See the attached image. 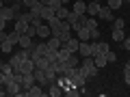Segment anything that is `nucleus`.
Here are the masks:
<instances>
[{
  "label": "nucleus",
  "mask_w": 130,
  "mask_h": 97,
  "mask_svg": "<svg viewBox=\"0 0 130 97\" xmlns=\"http://www.w3.org/2000/svg\"><path fill=\"white\" fill-rule=\"evenodd\" d=\"M80 71H83L87 78H93V76H98V65L93 63V56H85L83 63H80Z\"/></svg>",
  "instance_id": "1"
},
{
  "label": "nucleus",
  "mask_w": 130,
  "mask_h": 97,
  "mask_svg": "<svg viewBox=\"0 0 130 97\" xmlns=\"http://www.w3.org/2000/svg\"><path fill=\"white\" fill-rule=\"evenodd\" d=\"M67 80H70V84H72V86L83 88V86H85V82H87V76H85L83 71H80V67H76V69H74V74H72Z\"/></svg>",
  "instance_id": "2"
},
{
  "label": "nucleus",
  "mask_w": 130,
  "mask_h": 97,
  "mask_svg": "<svg viewBox=\"0 0 130 97\" xmlns=\"http://www.w3.org/2000/svg\"><path fill=\"white\" fill-rule=\"evenodd\" d=\"M46 52H48V43H35L32 50H30V58L37 60V58H41V56H46Z\"/></svg>",
  "instance_id": "3"
},
{
  "label": "nucleus",
  "mask_w": 130,
  "mask_h": 97,
  "mask_svg": "<svg viewBox=\"0 0 130 97\" xmlns=\"http://www.w3.org/2000/svg\"><path fill=\"white\" fill-rule=\"evenodd\" d=\"M32 74H35V82H37V84H41L43 88L50 86V80H48V76H46V71H43V69H37V67H35Z\"/></svg>",
  "instance_id": "4"
},
{
  "label": "nucleus",
  "mask_w": 130,
  "mask_h": 97,
  "mask_svg": "<svg viewBox=\"0 0 130 97\" xmlns=\"http://www.w3.org/2000/svg\"><path fill=\"white\" fill-rule=\"evenodd\" d=\"M91 50H93V56H98V54H106L111 47H108L106 41H95V43H91Z\"/></svg>",
  "instance_id": "5"
},
{
  "label": "nucleus",
  "mask_w": 130,
  "mask_h": 97,
  "mask_svg": "<svg viewBox=\"0 0 130 97\" xmlns=\"http://www.w3.org/2000/svg\"><path fill=\"white\" fill-rule=\"evenodd\" d=\"M26 95H28V97H43V95H48V93L43 91V86H41V84H37V82H35V84H32V86L26 91Z\"/></svg>",
  "instance_id": "6"
},
{
  "label": "nucleus",
  "mask_w": 130,
  "mask_h": 97,
  "mask_svg": "<svg viewBox=\"0 0 130 97\" xmlns=\"http://www.w3.org/2000/svg\"><path fill=\"white\" fill-rule=\"evenodd\" d=\"M98 17L100 19H106V22H113V17H115V15H113V9L111 7H100V13H98Z\"/></svg>",
  "instance_id": "7"
},
{
  "label": "nucleus",
  "mask_w": 130,
  "mask_h": 97,
  "mask_svg": "<svg viewBox=\"0 0 130 97\" xmlns=\"http://www.w3.org/2000/svg\"><path fill=\"white\" fill-rule=\"evenodd\" d=\"M18 71H22V74H32V71H35V60H32V58L24 60V63L18 67Z\"/></svg>",
  "instance_id": "8"
},
{
  "label": "nucleus",
  "mask_w": 130,
  "mask_h": 97,
  "mask_svg": "<svg viewBox=\"0 0 130 97\" xmlns=\"http://www.w3.org/2000/svg\"><path fill=\"white\" fill-rule=\"evenodd\" d=\"M78 54L83 56H93V50H91V43H87V41H80V45H78Z\"/></svg>",
  "instance_id": "9"
},
{
  "label": "nucleus",
  "mask_w": 130,
  "mask_h": 97,
  "mask_svg": "<svg viewBox=\"0 0 130 97\" xmlns=\"http://www.w3.org/2000/svg\"><path fill=\"white\" fill-rule=\"evenodd\" d=\"M100 7H102L100 2H95V0H91V2L87 5V15H89V17H95V15L100 13Z\"/></svg>",
  "instance_id": "10"
},
{
  "label": "nucleus",
  "mask_w": 130,
  "mask_h": 97,
  "mask_svg": "<svg viewBox=\"0 0 130 97\" xmlns=\"http://www.w3.org/2000/svg\"><path fill=\"white\" fill-rule=\"evenodd\" d=\"M52 35V30H50V26H48V22H43L41 26H37V37H41V39H48Z\"/></svg>",
  "instance_id": "11"
},
{
  "label": "nucleus",
  "mask_w": 130,
  "mask_h": 97,
  "mask_svg": "<svg viewBox=\"0 0 130 97\" xmlns=\"http://www.w3.org/2000/svg\"><path fill=\"white\" fill-rule=\"evenodd\" d=\"M32 84H35V74H24V78H22V91H28Z\"/></svg>",
  "instance_id": "12"
},
{
  "label": "nucleus",
  "mask_w": 130,
  "mask_h": 97,
  "mask_svg": "<svg viewBox=\"0 0 130 97\" xmlns=\"http://www.w3.org/2000/svg\"><path fill=\"white\" fill-rule=\"evenodd\" d=\"M0 17L7 19V22H11V19H15L18 15L13 13V9H11V7H2V9H0Z\"/></svg>",
  "instance_id": "13"
},
{
  "label": "nucleus",
  "mask_w": 130,
  "mask_h": 97,
  "mask_svg": "<svg viewBox=\"0 0 130 97\" xmlns=\"http://www.w3.org/2000/svg\"><path fill=\"white\" fill-rule=\"evenodd\" d=\"M63 45L67 47V50H70L72 54H76V52H78V45H80V39H72V37H70L67 41L63 43Z\"/></svg>",
  "instance_id": "14"
},
{
  "label": "nucleus",
  "mask_w": 130,
  "mask_h": 97,
  "mask_svg": "<svg viewBox=\"0 0 130 97\" xmlns=\"http://www.w3.org/2000/svg\"><path fill=\"white\" fill-rule=\"evenodd\" d=\"M28 26H30V24H28V22H24V19H15L13 30H15V32H20V35H24V32H28Z\"/></svg>",
  "instance_id": "15"
},
{
  "label": "nucleus",
  "mask_w": 130,
  "mask_h": 97,
  "mask_svg": "<svg viewBox=\"0 0 130 97\" xmlns=\"http://www.w3.org/2000/svg\"><path fill=\"white\" fill-rule=\"evenodd\" d=\"M7 95H11V97H13V95H18V93L20 91H22V86H20V82H15V80H13V82H9V84H7Z\"/></svg>",
  "instance_id": "16"
},
{
  "label": "nucleus",
  "mask_w": 130,
  "mask_h": 97,
  "mask_svg": "<svg viewBox=\"0 0 130 97\" xmlns=\"http://www.w3.org/2000/svg\"><path fill=\"white\" fill-rule=\"evenodd\" d=\"M35 67H37V69H43V71H48V69L52 67V63L46 58V56H41V58H37V60H35Z\"/></svg>",
  "instance_id": "17"
},
{
  "label": "nucleus",
  "mask_w": 130,
  "mask_h": 97,
  "mask_svg": "<svg viewBox=\"0 0 130 97\" xmlns=\"http://www.w3.org/2000/svg\"><path fill=\"white\" fill-rule=\"evenodd\" d=\"M30 39H32L30 35H20V41H18V43H20L22 47H26V50H32V45H35V43H32Z\"/></svg>",
  "instance_id": "18"
},
{
  "label": "nucleus",
  "mask_w": 130,
  "mask_h": 97,
  "mask_svg": "<svg viewBox=\"0 0 130 97\" xmlns=\"http://www.w3.org/2000/svg\"><path fill=\"white\" fill-rule=\"evenodd\" d=\"M13 45H15V41H13V39H11V37H7V39H5V41L0 43V50L5 52V54H9V52H11V50H13Z\"/></svg>",
  "instance_id": "19"
},
{
  "label": "nucleus",
  "mask_w": 130,
  "mask_h": 97,
  "mask_svg": "<svg viewBox=\"0 0 130 97\" xmlns=\"http://www.w3.org/2000/svg\"><path fill=\"white\" fill-rule=\"evenodd\" d=\"M48 95H52V97L63 95V86H61L59 82H52V84H50V91H48Z\"/></svg>",
  "instance_id": "20"
},
{
  "label": "nucleus",
  "mask_w": 130,
  "mask_h": 97,
  "mask_svg": "<svg viewBox=\"0 0 130 97\" xmlns=\"http://www.w3.org/2000/svg\"><path fill=\"white\" fill-rule=\"evenodd\" d=\"M124 39H126V30H121V28H113V41L121 43Z\"/></svg>",
  "instance_id": "21"
},
{
  "label": "nucleus",
  "mask_w": 130,
  "mask_h": 97,
  "mask_svg": "<svg viewBox=\"0 0 130 97\" xmlns=\"http://www.w3.org/2000/svg\"><path fill=\"white\" fill-rule=\"evenodd\" d=\"M76 32H78V39H80V41H87V39H91V30H89L87 26H80Z\"/></svg>",
  "instance_id": "22"
},
{
  "label": "nucleus",
  "mask_w": 130,
  "mask_h": 97,
  "mask_svg": "<svg viewBox=\"0 0 130 97\" xmlns=\"http://www.w3.org/2000/svg\"><path fill=\"white\" fill-rule=\"evenodd\" d=\"M46 43H48V50H59V47L63 45V43H61L56 37H52V35L48 37V41H46Z\"/></svg>",
  "instance_id": "23"
},
{
  "label": "nucleus",
  "mask_w": 130,
  "mask_h": 97,
  "mask_svg": "<svg viewBox=\"0 0 130 97\" xmlns=\"http://www.w3.org/2000/svg\"><path fill=\"white\" fill-rule=\"evenodd\" d=\"M72 11L78 13V15H85V13H87V5H85L83 0H78V2H74V9H72Z\"/></svg>",
  "instance_id": "24"
},
{
  "label": "nucleus",
  "mask_w": 130,
  "mask_h": 97,
  "mask_svg": "<svg viewBox=\"0 0 130 97\" xmlns=\"http://www.w3.org/2000/svg\"><path fill=\"white\" fill-rule=\"evenodd\" d=\"M39 15L43 17V22H48L50 17H54V11H52L48 5H43V7H41V13H39Z\"/></svg>",
  "instance_id": "25"
},
{
  "label": "nucleus",
  "mask_w": 130,
  "mask_h": 97,
  "mask_svg": "<svg viewBox=\"0 0 130 97\" xmlns=\"http://www.w3.org/2000/svg\"><path fill=\"white\" fill-rule=\"evenodd\" d=\"M93 63L98 65V69H102V67H106V65H108V60H106V56H104V54H98V56H93Z\"/></svg>",
  "instance_id": "26"
},
{
  "label": "nucleus",
  "mask_w": 130,
  "mask_h": 97,
  "mask_svg": "<svg viewBox=\"0 0 130 97\" xmlns=\"http://www.w3.org/2000/svg\"><path fill=\"white\" fill-rule=\"evenodd\" d=\"M65 67H80V60L76 54H70L67 56V60H65Z\"/></svg>",
  "instance_id": "27"
},
{
  "label": "nucleus",
  "mask_w": 130,
  "mask_h": 97,
  "mask_svg": "<svg viewBox=\"0 0 130 97\" xmlns=\"http://www.w3.org/2000/svg\"><path fill=\"white\" fill-rule=\"evenodd\" d=\"M63 95H67V97H78V95H80V88H76V86H72V84H70V86L63 91Z\"/></svg>",
  "instance_id": "28"
},
{
  "label": "nucleus",
  "mask_w": 130,
  "mask_h": 97,
  "mask_svg": "<svg viewBox=\"0 0 130 97\" xmlns=\"http://www.w3.org/2000/svg\"><path fill=\"white\" fill-rule=\"evenodd\" d=\"M67 13H70V9H67V7H59V9H56L54 11V15H56V17H59V19H65V17H67Z\"/></svg>",
  "instance_id": "29"
},
{
  "label": "nucleus",
  "mask_w": 130,
  "mask_h": 97,
  "mask_svg": "<svg viewBox=\"0 0 130 97\" xmlns=\"http://www.w3.org/2000/svg\"><path fill=\"white\" fill-rule=\"evenodd\" d=\"M46 58L50 60V63H56V60H59V50H48L46 52Z\"/></svg>",
  "instance_id": "30"
},
{
  "label": "nucleus",
  "mask_w": 130,
  "mask_h": 97,
  "mask_svg": "<svg viewBox=\"0 0 130 97\" xmlns=\"http://www.w3.org/2000/svg\"><path fill=\"white\" fill-rule=\"evenodd\" d=\"M113 28H121V30H126V19H121V17H113Z\"/></svg>",
  "instance_id": "31"
},
{
  "label": "nucleus",
  "mask_w": 130,
  "mask_h": 97,
  "mask_svg": "<svg viewBox=\"0 0 130 97\" xmlns=\"http://www.w3.org/2000/svg\"><path fill=\"white\" fill-rule=\"evenodd\" d=\"M9 65L13 67V69H18L20 65H22V58H20L18 54H13V56H11V60H9Z\"/></svg>",
  "instance_id": "32"
},
{
  "label": "nucleus",
  "mask_w": 130,
  "mask_h": 97,
  "mask_svg": "<svg viewBox=\"0 0 130 97\" xmlns=\"http://www.w3.org/2000/svg\"><path fill=\"white\" fill-rule=\"evenodd\" d=\"M85 26H87L89 30H93V28H98V22H95V17H89V15H87V24H85Z\"/></svg>",
  "instance_id": "33"
},
{
  "label": "nucleus",
  "mask_w": 130,
  "mask_h": 97,
  "mask_svg": "<svg viewBox=\"0 0 130 97\" xmlns=\"http://www.w3.org/2000/svg\"><path fill=\"white\" fill-rule=\"evenodd\" d=\"M104 56H106V60H108V63H115V60H117V52H113V50H108Z\"/></svg>",
  "instance_id": "34"
},
{
  "label": "nucleus",
  "mask_w": 130,
  "mask_h": 97,
  "mask_svg": "<svg viewBox=\"0 0 130 97\" xmlns=\"http://www.w3.org/2000/svg\"><path fill=\"white\" fill-rule=\"evenodd\" d=\"M121 5H124V0H108V7H111L113 11H115V9H119Z\"/></svg>",
  "instance_id": "35"
},
{
  "label": "nucleus",
  "mask_w": 130,
  "mask_h": 97,
  "mask_svg": "<svg viewBox=\"0 0 130 97\" xmlns=\"http://www.w3.org/2000/svg\"><path fill=\"white\" fill-rule=\"evenodd\" d=\"M35 5H39V0H22V7H26V9H32Z\"/></svg>",
  "instance_id": "36"
},
{
  "label": "nucleus",
  "mask_w": 130,
  "mask_h": 97,
  "mask_svg": "<svg viewBox=\"0 0 130 97\" xmlns=\"http://www.w3.org/2000/svg\"><path fill=\"white\" fill-rule=\"evenodd\" d=\"M48 7H50L52 11H56L59 7H63V2H61V0H50V5H48Z\"/></svg>",
  "instance_id": "37"
},
{
  "label": "nucleus",
  "mask_w": 130,
  "mask_h": 97,
  "mask_svg": "<svg viewBox=\"0 0 130 97\" xmlns=\"http://www.w3.org/2000/svg\"><path fill=\"white\" fill-rule=\"evenodd\" d=\"M11 9H13L15 15H20V11H22V2H13V5H11Z\"/></svg>",
  "instance_id": "38"
},
{
  "label": "nucleus",
  "mask_w": 130,
  "mask_h": 97,
  "mask_svg": "<svg viewBox=\"0 0 130 97\" xmlns=\"http://www.w3.org/2000/svg\"><path fill=\"white\" fill-rule=\"evenodd\" d=\"M91 39H95V41H100V30H98V28H93V30H91Z\"/></svg>",
  "instance_id": "39"
},
{
  "label": "nucleus",
  "mask_w": 130,
  "mask_h": 97,
  "mask_svg": "<svg viewBox=\"0 0 130 97\" xmlns=\"http://www.w3.org/2000/svg\"><path fill=\"white\" fill-rule=\"evenodd\" d=\"M121 45H124V50H128V52H130V37H126L124 41H121Z\"/></svg>",
  "instance_id": "40"
},
{
  "label": "nucleus",
  "mask_w": 130,
  "mask_h": 97,
  "mask_svg": "<svg viewBox=\"0 0 130 97\" xmlns=\"http://www.w3.org/2000/svg\"><path fill=\"white\" fill-rule=\"evenodd\" d=\"M124 82L130 86V71H124Z\"/></svg>",
  "instance_id": "41"
},
{
  "label": "nucleus",
  "mask_w": 130,
  "mask_h": 97,
  "mask_svg": "<svg viewBox=\"0 0 130 97\" xmlns=\"http://www.w3.org/2000/svg\"><path fill=\"white\" fill-rule=\"evenodd\" d=\"M5 26H7V19H2V17H0V30H5Z\"/></svg>",
  "instance_id": "42"
},
{
  "label": "nucleus",
  "mask_w": 130,
  "mask_h": 97,
  "mask_svg": "<svg viewBox=\"0 0 130 97\" xmlns=\"http://www.w3.org/2000/svg\"><path fill=\"white\" fill-rule=\"evenodd\" d=\"M124 71H130V60H128V63L124 65Z\"/></svg>",
  "instance_id": "43"
},
{
  "label": "nucleus",
  "mask_w": 130,
  "mask_h": 97,
  "mask_svg": "<svg viewBox=\"0 0 130 97\" xmlns=\"http://www.w3.org/2000/svg\"><path fill=\"white\" fill-rule=\"evenodd\" d=\"M39 2H41V5H50V0H39Z\"/></svg>",
  "instance_id": "44"
},
{
  "label": "nucleus",
  "mask_w": 130,
  "mask_h": 97,
  "mask_svg": "<svg viewBox=\"0 0 130 97\" xmlns=\"http://www.w3.org/2000/svg\"><path fill=\"white\" fill-rule=\"evenodd\" d=\"M61 2H63V5H70V2H72V0H61Z\"/></svg>",
  "instance_id": "45"
},
{
  "label": "nucleus",
  "mask_w": 130,
  "mask_h": 97,
  "mask_svg": "<svg viewBox=\"0 0 130 97\" xmlns=\"http://www.w3.org/2000/svg\"><path fill=\"white\" fill-rule=\"evenodd\" d=\"M2 7H5V2H2V0H0V9H2Z\"/></svg>",
  "instance_id": "46"
},
{
  "label": "nucleus",
  "mask_w": 130,
  "mask_h": 97,
  "mask_svg": "<svg viewBox=\"0 0 130 97\" xmlns=\"http://www.w3.org/2000/svg\"><path fill=\"white\" fill-rule=\"evenodd\" d=\"M2 65H5V63H2V60H0V69H2Z\"/></svg>",
  "instance_id": "47"
},
{
  "label": "nucleus",
  "mask_w": 130,
  "mask_h": 97,
  "mask_svg": "<svg viewBox=\"0 0 130 97\" xmlns=\"http://www.w3.org/2000/svg\"><path fill=\"white\" fill-rule=\"evenodd\" d=\"M13 2H22V0H13Z\"/></svg>",
  "instance_id": "48"
},
{
  "label": "nucleus",
  "mask_w": 130,
  "mask_h": 97,
  "mask_svg": "<svg viewBox=\"0 0 130 97\" xmlns=\"http://www.w3.org/2000/svg\"><path fill=\"white\" fill-rule=\"evenodd\" d=\"M95 2H102V0H95Z\"/></svg>",
  "instance_id": "49"
},
{
  "label": "nucleus",
  "mask_w": 130,
  "mask_h": 97,
  "mask_svg": "<svg viewBox=\"0 0 130 97\" xmlns=\"http://www.w3.org/2000/svg\"><path fill=\"white\" fill-rule=\"evenodd\" d=\"M128 32H130V26H128Z\"/></svg>",
  "instance_id": "50"
},
{
  "label": "nucleus",
  "mask_w": 130,
  "mask_h": 97,
  "mask_svg": "<svg viewBox=\"0 0 130 97\" xmlns=\"http://www.w3.org/2000/svg\"><path fill=\"white\" fill-rule=\"evenodd\" d=\"M2 2H7V0H2Z\"/></svg>",
  "instance_id": "51"
},
{
  "label": "nucleus",
  "mask_w": 130,
  "mask_h": 97,
  "mask_svg": "<svg viewBox=\"0 0 130 97\" xmlns=\"http://www.w3.org/2000/svg\"><path fill=\"white\" fill-rule=\"evenodd\" d=\"M128 2H130V0H128Z\"/></svg>",
  "instance_id": "52"
}]
</instances>
